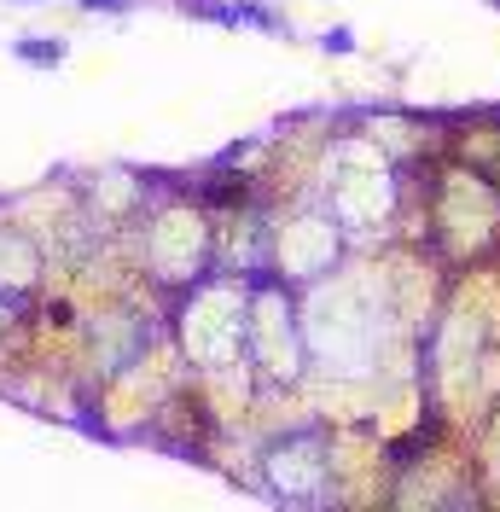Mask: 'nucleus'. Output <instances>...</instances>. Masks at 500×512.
<instances>
[{"label": "nucleus", "instance_id": "nucleus-1", "mask_svg": "<svg viewBox=\"0 0 500 512\" xmlns=\"http://www.w3.org/2000/svg\"><path fill=\"white\" fill-rule=\"evenodd\" d=\"M268 478H274L280 501H320V489H326V448L309 443V437H285L268 454Z\"/></svg>", "mask_w": 500, "mask_h": 512}, {"label": "nucleus", "instance_id": "nucleus-2", "mask_svg": "<svg viewBox=\"0 0 500 512\" xmlns=\"http://www.w3.org/2000/svg\"><path fill=\"white\" fill-rule=\"evenodd\" d=\"M192 18H216V24H250V30H280L268 6H250V0H181Z\"/></svg>", "mask_w": 500, "mask_h": 512}, {"label": "nucleus", "instance_id": "nucleus-6", "mask_svg": "<svg viewBox=\"0 0 500 512\" xmlns=\"http://www.w3.org/2000/svg\"><path fill=\"white\" fill-rule=\"evenodd\" d=\"M12 309H18V286H12V291H0V326L12 320Z\"/></svg>", "mask_w": 500, "mask_h": 512}, {"label": "nucleus", "instance_id": "nucleus-5", "mask_svg": "<svg viewBox=\"0 0 500 512\" xmlns=\"http://www.w3.org/2000/svg\"><path fill=\"white\" fill-rule=\"evenodd\" d=\"M88 12H123V6H134V0H82Z\"/></svg>", "mask_w": 500, "mask_h": 512}, {"label": "nucleus", "instance_id": "nucleus-3", "mask_svg": "<svg viewBox=\"0 0 500 512\" xmlns=\"http://www.w3.org/2000/svg\"><path fill=\"white\" fill-rule=\"evenodd\" d=\"M18 59H30V64H59V59H64V41H18Z\"/></svg>", "mask_w": 500, "mask_h": 512}, {"label": "nucleus", "instance_id": "nucleus-4", "mask_svg": "<svg viewBox=\"0 0 500 512\" xmlns=\"http://www.w3.org/2000/svg\"><path fill=\"white\" fill-rule=\"evenodd\" d=\"M320 47H326V53H349V47H355V35H349V30H326V35H320Z\"/></svg>", "mask_w": 500, "mask_h": 512}]
</instances>
